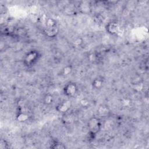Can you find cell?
Returning a JSON list of instances; mask_svg holds the SVG:
<instances>
[{
  "instance_id": "obj_8",
  "label": "cell",
  "mask_w": 149,
  "mask_h": 149,
  "mask_svg": "<svg viewBox=\"0 0 149 149\" xmlns=\"http://www.w3.org/2000/svg\"><path fill=\"white\" fill-rule=\"evenodd\" d=\"M16 118V120L19 122H25L28 120L29 116L26 112L20 111L17 113Z\"/></svg>"
},
{
  "instance_id": "obj_2",
  "label": "cell",
  "mask_w": 149,
  "mask_h": 149,
  "mask_svg": "<svg viewBox=\"0 0 149 149\" xmlns=\"http://www.w3.org/2000/svg\"><path fill=\"white\" fill-rule=\"evenodd\" d=\"M87 127L88 132L96 135L101 129V122L100 119L95 116L90 118L87 122Z\"/></svg>"
},
{
  "instance_id": "obj_12",
  "label": "cell",
  "mask_w": 149,
  "mask_h": 149,
  "mask_svg": "<svg viewBox=\"0 0 149 149\" xmlns=\"http://www.w3.org/2000/svg\"><path fill=\"white\" fill-rule=\"evenodd\" d=\"M51 148H54V149H63L65 148L66 147L65 146H64V144L61 143L60 142L58 141H53L51 144Z\"/></svg>"
},
{
  "instance_id": "obj_6",
  "label": "cell",
  "mask_w": 149,
  "mask_h": 149,
  "mask_svg": "<svg viewBox=\"0 0 149 149\" xmlns=\"http://www.w3.org/2000/svg\"><path fill=\"white\" fill-rule=\"evenodd\" d=\"M59 31L58 26L55 27H44V33L49 37H54L56 36Z\"/></svg>"
},
{
  "instance_id": "obj_3",
  "label": "cell",
  "mask_w": 149,
  "mask_h": 149,
  "mask_svg": "<svg viewBox=\"0 0 149 149\" xmlns=\"http://www.w3.org/2000/svg\"><path fill=\"white\" fill-rule=\"evenodd\" d=\"M64 94L69 98H72L76 96L78 91V87L76 84L74 82L70 81L66 83L63 88Z\"/></svg>"
},
{
  "instance_id": "obj_4",
  "label": "cell",
  "mask_w": 149,
  "mask_h": 149,
  "mask_svg": "<svg viewBox=\"0 0 149 149\" xmlns=\"http://www.w3.org/2000/svg\"><path fill=\"white\" fill-rule=\"evenodd\" d=\"M72 107V103L69 100H65L60 102L56 106V110L61 113H66L69 111Z\"/></svg>"
},
{
  "instance_id": "obj_13",
  "label": "cell",
  "mask_w": 149,
  "mask_h": 149,
  "mask_svg": "<svg viewBox=\"0 0 149 149\" xmlns=\"http://www.w3.org/2000/svg\"><path fill=\"white\" fill-rule=\"evenodd\" d=\"M83 42V40L81 37H77L72 42V44L74 47H80Z\"/></svg>"
},
{
  "instance_id": "obj_5",
  "label": "cell",
  "mask_w": 149,
  "mask_h": 149,
  "mask_svg": "<svg viewBox=\"0 0 149 149\" xmlns=\"http://www.w3.org/2000/svg\"><path fill=\"white\" fill-rule=\"evenodd\" d=\"M106 30L108 33L111 35H115L119 33L120 26L116 22H110L106 26Z\"/></svg>"
},
{
  "instance_id": "obj_11",
  "label": "cell",
  "mask_w": 149,
  "mask_h": 149,
  "mask_svg": "<svg viewBox=\"0 0 149 149\" xmlns=\"http://www.w3.org/2000/svg\"><path fill=\"white\" fill-rule=\"evenodd\" d=\"M73 71V68L71 65H66L64 66L62 70V75L68 76L70 75Z\"/></svg>"
},
{
  "instance_id": "obj_10",
  "label": "cell",
  "mask_w": 149,
  "mask_h": 149,
  "mask_svg": "<svg viewBox=\"0 0 149 149\" xmlns=\"http://www.w3.org/2000/svg\"><path fill=\"white\" fill-rule=\"evenodd\" d=\"M54 102V97L50 94H46L43 97V102L46 105H50Z\"/></svg>"
},
{
  "instance_id": "obj_14",
  "label": "cell",
  "mask_w": 149,
  "mask_h": 149,
  "mask_svg": "<svg viewBox=\"0 0 149 149\" xmlns=\"http://www.w3.org/2000/svg\"><path fill=\"white\" fill-rule=\"evenodd\" d=\"M9 147V143L5 139H1L0 141V149H7Z\"/></svg>"
},
{
  "instance_id": "obj_1",
  "label": "cell",
  "mask_w": 149,
  "mask_h": 149,
  "mask_svg": "<svg viewBox=\"0 0 149 149\" xmlns=\"http://www.w3.org/2000/svg\"><path fill=\"white\" fill-rule=\"evenodd\" d=\"M41 58V54L37 50H31L27 52L24 58L23 64L26 67H31L35 65Z\"/></svg>"
},
{
  "instance_id": "obj_9",
  "label": "cell",
  "mask_w": 149,
  "mask_h": 149,
  "mask_svg": "<svg viewBox=\"0 0 149 149\" xmlns=\"http://www.w3.org/2000/svg\"><path fill=\"white\" fill-rule=\"evenodd\" d=\"M103 84H104V80L102 78L100 77L95 78L92 81L93 87L97 90L100 89L102 87Z\"/></svg>"
},
{
  "instance_id": "obj_17",
  "label": "cell",
  "mask_w": 149,
  "mask_h": 149,
  "mask_svg": "<svg viewBox=\"0 0 149 149\" xmlns=\"http://www.w3.org/2000/svg\"><path fill=\"white\" fill-rule=\"evenodd\" d=\"M97 56L94 54H91L90 56H89V59L90 61H93V62H94V61H96V59H97Z\"/></svg>"
},
{
  "instance_id": "obj_16",
  "label": "cell",
  "mask_w": 149,
  "mask_h": 149,
  "mask_svg": "<svg viewBox=\"0 0 149 149\" xmlns=\"http://www.w3.org/2000/svg\"><path fill=\"white\" fill-rule=\"evenodd\" d=\"M14 33L17 36H23L26 34V32L23 28H19L17 29L16 30L14 31Z\"/></svg>"
},
{
  "instance_id": "obj_15",
  "label": "cell",
  "mask_w": 149,
  "mask_h": 149,
  "mask_svg": "<svg viewBox=\"0 0 149 149\" xmlns=\"http://www.w3.org/2000/svg\"><path fill=\"white\" fill-rule=\"evenodd\" d=\"M89 104H90V102L88 101V100H87V98H83L80 100V105L83 107V108H86L87 107L88 105H89Z\"/></svg>"
},
{
  "instance_id": "obj_7",
  "label": "cell",
  "mask_w": 149,
  "mask_h": 149,
  "mask_svg": "<svg viewBox=\"0 0 149 149\" xmlns=\"http://www.w3.org/2000/svg\"><path fill=\"white\" fill-rule=\"evenodd\" d=\"M79 9L84 14L89 13L91 10V5L88 2H82L79 5Z\"/></svg>"
}]
</instances>
